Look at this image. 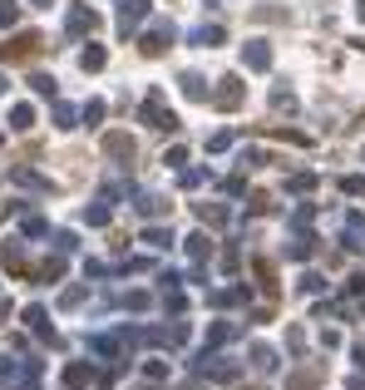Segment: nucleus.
Wrapping results in <instances>:
<instances>
[{"mask_svg":"<svg viewBox=\"0 0 365 390\" xmlns=\"http://www.w3.org/2000/svg\"><path fill=\"white\" fill-rule=\"evenodd\" d=\"M143 124H153V129H178V114L168 109V99H163V90H148V99H143Z\"/></svg>","mask_w":365,"mask_h":390,"instance_id":"f257e3e1","label":"nucleus"},{"mask_svg":"<svg viewBox=\"0 0 365 390\" xmlns=\"http://www.w3.org/2000/svg\"><path fill=\"white\" fill-rule=\"evenodd\" d=\"M40 45H45V40H40L35 30H25L20 40H10V45H0V60H5V65H20V60H30V55H40Z\"/></svg>","mask_w":365,"mask_h":390,"instance_id":"f03ea898","label":"nucleus"},{"mask_svg":"<svg viewBox=\"0 0 365 390\" xmlns=\"http://www.w3.org/2000/svg\"><path fill=\"white\" fill-rule=\"evenodd\" d=\"M143 15H148V0H119V30H124V35L138 30Z\"/></svg>","mask_w":365,"mask_h":390,"instance_id":"7ed1b4c3","label":"nucleus"},{"mask_svg":"<svg viewBox=\"0 0 365 390\" xmlns=\"http://www.w3.org/2000/svg\"><path fill=\"white\" fill-rule=\"evenodd\" d=\"M242 65H247V70H272V45H267V40L242 45Z\"/></svg>","mask_w":365,"mask_h":390,"instance_id":"20e7f679","label":"nucleus"},{"mask_svg":"<svg viewBox=\"0 0 365 390\" xmlns=\"http://www.w3.org/2000/svg\"><path fill=\"white\" fill-rule=\"evenodd\" d=\"M94 30H99V15L89 5H75L70 10V35H94Z\"/></svg>","mask_w":365,"mask_h":390,"instance_id":"39448f33","label":"nucleus"},{"mask_svg":"<svg viewBox=\"0 0 365 390\" xmlns=\"http://www.w3.org/2000/svg\"><path fill=\"white\" fill-rule=\"evenodd\" d=\"M168 40H173V25H168V20H158V25H153V30L143 35V55H158V50H163Z\"/></svg>","mask_w":365,"mask_h":390,"instance_id":"423d86ee","label":"nucleus"},{"mask_svg":"<svg viewBox=\"0 0 365 390\" xmlns=\"http://www.w3.org/2000/svg\"><path fill=\"white\" fill-rule=\"evenodd\" d=\"M212 104H217V109H237V104H242V85H237V80L227 75V80H222V90H217V99H212Z\"/></svg>","mask_w":365,"mask_h":390,"instance_id":"0eeeda50","label":"nucleus"},{"mask_svg":"<svg viewBox=\"0 0 365 390\" xmlns=\"http://www.w3.org/2000/svg\"><path fill=\"white\" fill-rule=\"evenodd\" d=\"M104 153H114V158H134V139H129V134H104Z\"/></svg>","mask_w":365,"mask_h":390,"instance_id":"6e6552de","label":"nucleus"},{"mask_svg":"<svg viewBox=\"0 0 365 390\" xmlns=\"http://www.w3.org/2000/svg\"><path fill=\"white\" fill-rule=\"evenodd\" d=\"M104 65H109V55H104L99 45H89V50L80 55V70H85V75H94V70H104Z\"/></svg>","mask_w":365,"mask_h":390,"instance_id":"1a4fd4ad","label":"nucleus"},{"mask_svg":"<svg viewBox=\"0 0 365 390\" xmlns=\"http://www.w3.org/2000/svg\"><path fill=\"white\" fill-rule=\"evenodd\" d=\"M30 124H35V109H30V104H15V109H10V129H15V134H25Z\"/></svg>","mask_w":365,"mask_h":390,"instance_id":"9d476101","label":"nucleus"},{"mask_svg":"<svg viewBox=\"0 0 365 390\" xmlns=\"http://www.w3.org/2000/svg\"><path fill=\"white\" fill-rule=\"evenodd\" d=\"M207 252H212V237H202V232H192V237H187V257H192V262H202Z\"/></svg>","mask_w":365,"mask_h":390,"instance_id":"9b49d317","label":"nucleus"},{"mask_svg":"<svg viewBox=\"0 0 365 390\" xmlns=\"http://www.w3.org/2000/svg\"><path fill=\"white\" fill-rule=\"evenodd\" d=\"M25 321H30V331H40V336H55V326L45 321V306H30V311H25Z\"/></svg>","mask_w":365,"mask_h":390,"instance_id":"f8f14e48","label":"nucleus"},{"mask_svg":"<svg viewBox=\"0 0 365 390\" xmlns=\"http://www.w3.org/2000/svg\"><path fill=\"white\" fill-rule=\"evenodd\" d=\"M65 386H70V390H85V386H89V366H80V361H75V366L65 371Z\"/></svg>","mask_w":365,"mask_h":390,"instance_id":"ddd939ff","label":"nucleus"},{"mask_svg":"<svg viewBox=\"0 0 365 390\" xmlns=\"http://www.w3.org/2000/svg\"><path fill=\"white\" fill-rule=\"evenodd\" d=\"M143 242H148V247H168L173 232H168V227H143Z\"/></svg>","mask_w":365,"mask_h":390,"instance_id":"4468645a","label":"nucleus"},{"mask_svg":"<svg viewBox=\"0 0 365 390\" xmlns=\"http://www.w3.org/2000/svg\"><path fill=\"white\" fill-rule=\"evenodd\" d=\"M182 94H187V99H207V90H202V80H197V75H182Z\"/></svg>","mask_w":365,"mask_h":390,"instance_id":"2eb2a0df","label":"nucleus"},{"mask_svg":"<svg viewBox=\"0 0 365 390\" xmlns=\"http://www.w3.org/2000/svg\"><path fill=\"white\" fill-rule=\"evenodd\" d=\"M20 20V0H0V25H15Z\"/></svg>","mask_w":365,"mask_h":390,"instance_id":"dca6fc26","label":"nucleus"},{"mask_svg":"<svg viewBox=\"0 0 365 390\" xmlns=\"http://www.w3.org/2000/svg\"><path fill=\"white\" fill-rule=\"evenodd\" d=\"M30 85H35V94L55 99V75H35V80H30Z\"/></svg>","mask_w":365,"mask_h":390,"instance_id":"f3484780","label":"nucleus"},{"mask_svg":"<svg viewBox=\"0 0 365 390\" xmlns=\"http://www.w3.org/2000/svg\"><path fill=\"white\" fill-rule=\"evenodd\" d=\"M85 222H89V227H104V222H109V207H104V202H99V207H85Z\"/></svg>","mask_w":365,"mask_h":390,"instance_id":"a211bd4d","label":"nucleus"},{"mask_svg":"<svg viewBox=\"0 0 365 390\" xmlns=\"http://www.w3.org/2000/svg\"><path fill=\"white\" fill-rule=\"evenodd\" d=\"M192 40H197V45H217V40H222V30H217V25H202Z\"/></svg>","mask_w":365,"mask_h":390,"instance_id":"6ab92c4d","label":"nucleus"},{"mask_svg":"<svg viewBox=\"0 0 365 390\" xmlns=\"http://www.w3.org/2000/svg\"><path fill=\"white\" fill-rule=\"evenodd\" d=\"M252 361H257V371H272V366H276V356L267 351V346H257V351H252Z\"/></svg>","mask_w":365,"mask_h":390,"instance_id":"aec40b11","label":"nucleus"},{"mask_svg":"<svg viewBox=\"0 0 365 390\" xmlns=\"http://www.w3.org/2000/svg\"><path fill=\"white\" fill-rule=\"evenodd\" d=\"M99 119H104V104L89 99V104H85V124H99Z\"/></svg>","mask_w":365,"mask_h":390,"instance_id":"412c9836","label":"nucleus"},{"mask_svg":"<svg viewBox=\"0 0 365 390\" xmlns=\"http://www.w3.org/2000/svg\"><path fill=\"white\" fill-rule=\"evenodd\" d=\"M341 188H346L351 197H365V178H341Z\"/></svg>","mask_w":365,"mask_h":390,"instance_id":"4be33fe9","label":"nucleus"},{"mask_svg":"<svg viewBox=\"0 0 365 390\" xmlns=\"http://www.w3.org/2000/svg\"><path fill=\"white\" fill-rule=\"evenodd\" d=\"M197 217H202V222H222L227 212H222V207H207V202H202V207H197Z\"/></svg>","mask_w":365,"mask_h":390,"instance_id":"5701e85b","label":"nucleus"},{"mask_svg":"<svg viewBox=\"0 0 365 390\" xmlns=\"http://www.w3.org/2000/svg\"><path fill=\"white\" fill-rule=\"evenodd\" d=\"M60 301H65V306H80V301H85V287H70V292L60 296Z\"/></svg>","mask_w":365,"mask_h":390,"instance_id":"b1692460","label":"nucleus"},{"mask_svg":"<svg viewBox=\"0 0 365 390\" xmlns=\"http://www.w3.org/2000/svg\"><path fill=\"white\" fill-rule=\"evenodd\" d=\"M356 15H361V20H365V0H356Z\"/></svg>","mask_w":365,"mask_h":390,"instance_id":"393cba45","label":"nucleus"},{"mask_svg":"<svg viewBox=\"0 0 365 390\" xmlns=\"http://www.w3.org/2000/svg\"><path fill=\"white\" fill-rule=\"evenodd\" d=\"M35 5H55V0H35Z\"/></svg>","mask_w":365,"mask_h":390,"instance_id":"a878e982","label":"nucleus"},{"mask_svg":"<svg viewBox=\"0 0 365 390\" xmlns=\"http://www.w3.org/2000/svg\"><path fill=\"white\" fill-rule=\"evenodd\" d=\"M0 94H5V75H0Z\"/></svg>","mask_w":365,"mask_h":390,"instance_id":"bb28decb","label":"nucleus"},{"mask_svg":"<svg viewBox=\"0 0 365 390\" xmlns=\"http://www.w3.org/2000/svg\"><path fill=\"white\" fill-rule=\"evenodd\" d=\"M0 316H5V301H0Z\"/></svg>","mask_w":365,"mask_h":390,"instance_id":"cd10ccee","label":"nucleus"},{"mask_svg":"<svg viewBox=\"0 0 365 390\" xmlns=\"http://www.w3.org/2000/svg\"><path fill=\"white\" fill-rule=\"evenodd\" d=\"M0 143H5V129H0Z\"/></svg>","mask_w":365,"mask_h":390,"instance_id":"c85d7f7f","label":"nucleus"}]
</instances>
